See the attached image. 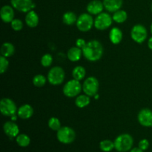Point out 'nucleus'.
Returning <instances> with one entry per match:
<instances>
[{
    "instance_id": "nucleus-33",
    "label": "nucleus",
    "mask_w": 152,
    "mask_h": 152,
    "mask_svg": "<svg viewBox=\"0 0 152 152\" xmlns=\"http://www.w3.org/2000/svg\"><path fill=\"white\" fill-rule=\"evenodd\" d=\"M138 147H139L140 149H142V151H145V150L148 149V148L149 147V142H148V140L146 139L141 140L139 142V144H138Z\"/></svg>"
},
{
    "instance_id": "nucleus-14",
    "label": "nucleus",
    "mask_w": 152,
    "mask_h": 152,
    "mask_svg": "<svg viewBox=\"0 0 152 152\" xmlns=\"http://www.w3.org/2000/svg\"><path fill=\"white\" fill-rule=\"evenodd\" d=\"M0 16L1 19L5 23H10L14 18V10L13 7L10 5L3 6L0 10Z\"/></svg>"
},
{
    "instance_id": "nucleus-30",
    "label": "nucleus",
    "mask_w": 152,
    "mask_h": 152,
    "mask_svg": "<svg viewBox=\"0 0 152 152\" xmlns=\"http://www.w3.org/2000/svg\"><path fill=\"white\" fill-rule=\"evenodd\" d=\"M52 62H53V56H52V55L49 54V53H46V54L43 55L41 59V65L43 67L48 68V67L51 65Z\"/></svg>"
},
{
    "instance_id": "nucleus-37",
    "label": "nucleus",
    "mask_w": 152,
    "mask_h": 152,
    "mask_svg": "<svg viewBox=\"0 0 152 152\" xmlns=\"http://www.w3.org/2000/svg\"><path fill=\"white\" fill-rule=\"evenodd\" d=\"M18 116V115H17ZM17 116H16V114H15V115H13L10 118H11V120L12 121H16V120H17Z\"/></svg>"
},
{
    "instance_id": "nucleus-40",
    "label": "nucleus",
    "mask_w": 152,
    "mask_h": 152,
    "mask_svg": "<svg viewBox=\"0 0 152 152\" xmlns=\"http://www.w3.org/2000/svg\"><path fill=\"white\" fill-rule=\"evenodd\" d=\"M151 11H152V5H151Z\"/></svg>"
},
{
    "instance_id": "nucleus-10",
    "label": "nucleus",
    "mask_w": 152,
    "mask_h": 152,
    "mask_svg": "<svg viewBox=\"0 0 152 152\" xmlns=\"http://www.w3.org/2000/svg\"><path fill=\"white\" fill-rule=\"evenodd\" d=\"M132 39L137 43H142L148 37V31L142 25H136L131 31Z\"/></svg>"
},
{
    "instance_id": "nucleus-24",
    "label": "nucleus",
    "mask_w": 152,
    "mask_h": 152,
    "mask_svg": "<svg viewBox=\"0 0 152 152\" xmlns=\"http://www.w3.org/2000/svg\"><path fill=\"white\" fill-rule=\"evenodd\" d=\"M113 20L117 23H123L126 21L128 18V14L125 10H118L116 12H114L113 14Z\"/></svg>"
},
{
    "instance_id": "nucleus-18",
    "label": "nucleus",
    "mask_w": 152,
    "mask_h": 152,
    "mask_svg": "<svg viewBox=\"0 0 152 152\" xmlns=\"http://www.w3.org/2000/svg\"><path fill=\"white\" fill-rule=\"evenodd\" d=\"M39 22V16L34 10H31L27 13L25 16V23L28 27L31 28H36L38 25Z\"/></svg>"
},
{
    "instance_id": "nucleus-36",
    "label": "nucleus",
    "mask_w": 152,
    "mask_h": 152,
    "mask_svg": "<svg viewBox=\"0 0 152 152\" xmlns=\"http://www.w3.org/2000/svg\"><path fill=\"white\" fill-rule=\"evenodd\" d=\"M148 48H149V49H151V50H152V37H150L149 39H148Z\"/></svg>"
},
{
    "instance_id": "nucleus-1",
    "label": "nucleus",
    "mask_w": 152,
    "mask_h": 152,
    "mask_svg": "<svg viewBox=\"0 0 152 152\" xmlns=\"http://www.w3.org/2000/svg\"><path fill=\"white\" fill-rule=\"evenodd\" d=\"M82 50L84 57L90 62L98 61L103 54V47L97 40L89 41Z\"/></svg>"
},
{
    "instance_id": "nucleus-13",
    "label": "nucleus",
    "mask_w": 152,
    "mask_h": 152,
    "mask_svg": "<svg viewBox=\"0 0 152 152\" xmlns=\"http://www.w3.org/2000/svg\"><path fill=\"white\" fill-rule=\"evenodd\" d=\"M3 130H4V134L10 139L16 137L19 133V126L16 123H14V121H12V120L4 123L3 126Z\"/></svg>"
},
{
    "instance_id": "nucleus-8",
    "label": "nucleus",
    "mask_w": 152,
    "mask_h": 152,
    "mask_svg": "<svg viewBox=\"0 0 152 152\" xmlns=\"http://www.w3.org/2000/svg\"><path fill=\"white\" fill-rule=\"evenodd\" d=\"M99 81L94 77H89L83 85V91L85 94L89 96H94L99 91Z\"/></svg>"
},
{
    "instance_id": "nucleus-23",
    "label": "nucleus",
    "mask_w": 152,
    "mask_h": 152,
    "mask_svg": "<svg viewBox=\"0 0 152 152\" xmlns=\"http://www.w3.org/2000/svg\"><path fill=\"white\" fill-rule=\"evenodd\" d=\"M77 16L74 12L68 11L66 12L63 14L62 16V21H63L64 24L67 25H74V23H77Z\"/></svg>"
},
{
    "instance_id": "nucleus-38",
    "label": "nucleus",
    "mask_w": 152,
    "mask_h": 152,
    "mask_svg": "<svg viewBox=\"0 0 152 152\" xmlns=\"http://www.w3.org/2000/svg\"><path fill=\"white\" fill-rule=\"evenodd\" d=\"M94 98H95V99H97L98 98H99V94H96L94 96Z\"/></svg>"
},
{
    "instance_id": "nucleus-32",
    "label": "nucleus",
    "mask_w": 152,
    "mask_h": 152,
    "mask_svg": "<svg viewBox=\"0 0 152 152\" xmlns=\"http://www.w3.org/2000/svg\"><path fill=\"white\" fill-rule=\"evenodd\" d=\"M9 66V62L7 59V58L4 56H0V73L4 74L7 70V68Z\"/></svg>"
},
{
    "instance_id": "nucleus-35",
    "label": "nucleus",
    "mask_w": 152,
    "mask_h": 152,
    "mask_svg": "<svg viewBox=\"0 0 152 152\" xmlns=\"http://www.w3.org/2000/svg\"><path fill=\"white\" fill-rule=\"evenodd\" d=\"M130 152H144V151H142V149H140V148L138 147V148H132V149H131Z\"/></svg>"
},
{
    "instance_id": "nucleus-28",
    "label": "nucleus",
    "mask_w": 152,
    "mask_h": 152,
    "mask_svg": "<svg viewBox=\"0 0 152 152\" xmlns=\"http://www.w3.org/2000/svg\"><path fill=\"white\" fill-rule=\"evenodd\" d=\"M47 78L42 74H37L33 79V84L37 88H42L45 85Z\"/></svg>"
},
{
    "instance_id": "nucleus-2",
    "label": "nucleus",
    "mask_w": 152,
    "mask_h": 152,
    "mask_svg": "<svg viewBox=\"0 0 152 152\" xmlns=\"http://www.w3.org/2000/svg\"><path fill=\"white\" fill-rule=\"evenodd\" d=\"M114 148L118 152H127L132 148L134 144L133 137L129 134H123L114 140Z\"/></svg>"
},
{
    "instance_id": "nucleus-39",
    "label": "nucleus",
    "mask_w": 152,
    "mask_h": 152,
    "mask_svg": "<svg viewBox=\"0 0 152 152\" xmlns=\"http://www.w3.org/2000/svg\"><path fill=\"white\" fill-rule=\"evenodd\" d=\"M151 34H152V23L151 25Z\"/></svg>"
},
{
    "instance_id": "nucleus-27",
    "label": "nucleus",
    "mask_w": 152,
    "mask_h": 152,
    "mask_svg": "<svg viewBox=\"0 0 152 152\" xmlns=\"http://www.w3.org/2000/svg\"><path fill=\"white\" fill-rule=\"evenodd\" d=\"M99 148L104 152H110L114 148V142L110 140H104L99 143Z\"/></svg>"
},
{
    "instance_id": "nucleus-16",
    "label": "nucleus",
    "mask_w": 152,
    "mask_h": 152,
    "mask_svg": "<svg viewBox=\"0 0 152 152\" xmlns=\"http://www.w3.org/2000/svg\"><path fill=\"white\" fill-rule=\"evenodd\" d=\"M34 114V108L29 104H24L21 105L17 111V115L22 120H28Z\"/></svg>"
},
{
    "instance_id": "nucleus-26",
    "label": "nucleus",
    "mask_w": 152,
    "mask_h": 152,
    "mask_svg": "<svg viewBox=\"0 0 152 152\" xmlns=\"http://www.w3.org/2000/svg\"><path fill=\"white\" fill-rule=\"evenodd\" d=\"M16 143L20 147H27L31 143V139L25 134H20L16 137Z\"/></svg>"
},
{
    "instance_id": "nucleus-34",
    "label": "nucleus",
    "mask_w": 152,
    "mask_h": 152,
    "mask_svg": "<svg viewBox=\"0 0 152 152\" xmlns=\"http://www.w3.org/2000/svg\"><path fill=\"white\" fill-rule=\"evenodd\" d=\"M86 42L85 41L84 39H82V38H80V39H77V41H76V46L78 48H80L83 49V48L86 46Z\"/></svg>"
},
{
    "instance_id": "nucleus-6",
    "label": "nucleus",
    "mask_w": 152,
    "mask_h": 152,
    "mask_svg": "<svg viewBox=\"0 0 152 152\" xmlns=\"http://www.w3.org/2000/svg\"><path fill=\"white\" fill-rule=\"evenodd\" d=\"M17 106L10 98H3L0 102V111L4 117H11L17 114Z\"/></svg>"
},
{
    "instance_id": "nucleus-9",
    "label": "nucleus",
    "mask_w": 152,
    "mask_h": 152,
    "mask_svg": "<svg viewBox=\"0 0 152 152\" xmlns=\"http://www.w3.org/2000/svg\"><path fill=\"white\" fill-rule=\"evenodd\" d=\"M113 18L109 13L102 12L94 19V27L99 31H104L109 28L113 22Z\"/></svg>"
},
{
    "instance_id": "nucleus-29",
    "label": "nucleus",
    "mask_w": 152,
    "mask_h": 152,
    "mask_svg": "<svg viewBox=\"0 0 152 152\" xmlns=\"http://www.w3.org/2000/svg\"><path fill=\"white\" fill-rule=\"evenodd\" d=\"M48 125V127L50 128L51 130L56 131V132H57V131L59 130V129H60L61 128L60 120L58 118H56V117H50V118L49 119Z\"/></svg>"
},
{
    "instance_id": "nucleus-31",
    "label": "nucleus",
    "mask_w": 152,
    "mask_h": 152,
    "mask_svg": "<svg viewBox=\"0 0 152 152\" xmlns=\"http://www.w3.org/2000/svg\"><path fill=\"white\" fill-rule=\"evenodd\" d=\"M12 29L16 31H19L23 28V22L21 19H14L11 22H10Z\"/></svg>"
},
{
    "instance_id": "nucleus-15",
    "label": "nucleus",
    "mask_w": 152,
    "mask_h": 152,
    "mask_svg": "<svg viewBox=\"0 0 152 152\" xmlns=\"http://www.w3.org/2000/svg\"><path fill=\"white\" fill-rule=\"evenodd\" d=\"M104 7L103 2L99 0H93L87 5V11L91 15H99L102 12Z\"/></svg>"
},
{
    "instance_id": "nucleus-4",
    "label": "nucleus",
    "mask_w": 152,
    "mask_h": 152,
    "mask_svg": "<svg viewBox=\"0 0 152 152\" xmlns=\"http://www.w3.org/2000/svg\"><path fill=\"white\" fill-rule=\"evenodd\" d=\"M65 78V73L63 68L59 66L52 68L48 74V81L53 86L62 84Z\"/></svg>"
},
{
    "instance_id": "nucleus-25",
    "label": "nucleus",
    "mask_w": 152,
    "mask_h": 152,
    "mask_svg": "<svg viewBox=\"0 0 152 152\" xmlns=\"http://www.w3.org/2000/svg\"><path fill=\"white\" fill-rule=\"evenodd\" d=\"M86 69H85L84 67L80 66V65L75 67L72 71L73 78H74V80H79V81L83 80L84 77H86Z\"/></svg>"
},
{
    "instance_id": "nucleus-19",
    "label": "nucleus",
    "mask_w": 152,
    "mask_h": 152,
    "mask_svg": "<svg viewBox=\"0 0 152 152\" xmlns=\"http://www.w3.org/2000/svg\"><path fill=\"white\" fill-rule=\"evenodd\" d=\"M109 39L111 43L114 45H117L120 43L123 39V32L118 28H111L109 32Z\"/></svg>"
},
{
    "instance_id": "nucleus-12",
    "label": "nucleus",
    "mask_w": 152,
    "mask_h": 152,
    "mask_svg": "<svg viewBox=\"0 0 152 152\" xmlns=\"http://www.w3.org/2000/svg\"><path fill=\"white\" fill-rule=\"evenodd\" d=\"M137 120L144 127H152V111L149 108H143L138 114Z\"/></svg>"
},
{
    "instance_id": "nucleus-17",
    "label": "nucleus",
    "mask_w": 152,
    "mask_h": 152,
    "mask_svg": "<svg viewBox=\"0 0 152 152\" xmlns=\"http://www.w3.org/2000/svg\"><path fill=\"white\" fill-rule=\"evenodd\" d=\"M104 7L108 12L114 13L117 10H120L123 5V0H103Z\"/></svg>"
},
{
    "instance_id": "nucleus-21",
    "label": "nucleus",
    "mask_w": 152,
    "mask_h": 152,
    "mask_svg": "<svg viewBox=\"0 0 152 152\" xmlns=\"http://www.w3.org/2000/svg\"><path fill=\"white\" fill-rule=\"evenodd\" d=\"M15 48L12 43L4 42L3 43L1 47V56L7 58L11 56L14 53Z\"/></svg>"
},
{
    "instance_id": "nucleus-5",
    "label": "nucleus",
    "mask_w": 152,
    "mask_h": 152,
    "mask_svg": "<svg viewBox=\"0 0 152 152\" xmlns=\"http://www.w3.org/2000/svg\"><path fill=\"white\" fill-rule=\"evenodd\" d=\"M56 137L61 143L70 144L75 140L76 132L71 127L64 126L57 131Z\"/></svg>"
},
{
    "instance_id": "nucleus-20",
    "label": "nucleus",
    "mask_w": 152,
    "mask_h": 152,
    "mask_svg": "<svg viewBox=\"0 0 152 152\" xmlns=\"http://www.w3.org/2000/svg\"><path fill=\"white\" fill-rule=\"evenodd\" d=\"M83 55V50L78 47H72L68 50L67 53L68 59L71 62H77L80 59Z\"/></svg>"
},
{
    "instance_id": "nucleus-7",
    "label": "nucleus",
    "mask_w": 152,
    "mask_h": 152,
    "mask_svg": "<svg viewBox=\"0 0 152 152\" xmlns=\"http://www.w3.org/2000/svg\"><path fill=\"white\" fill-rule=\"evenodd\" d=\"M76 25L80 31L87 32L91 29L92 27L94 26V19L90 13H85L79 16Z\"/></svg>"
},
{
    "instance_id": "nucleus-22",
    "label": "nucleus",
    "mask_w": 152,
    "mask_h": 152,
    "mask_svg": "<svg viewBox=\"0 0 152 152\" xmlns=\"http://www.w3.org/2000/svg\"><path fill=\"white\" fill-rule=\"evenodd\" d=\"M90 96L86 94L78 95L75 99V105L80 108L87 107L90 104Z\"/></svg>"
},
{
    "instance_id": "nucleus-11",
    "label": "nucleus",
    "mask_w": 152,
    "mask_h": 152,
    "mask_svg": "<svg viewBox=\"0 0 152 152\" xmlns=\"http://www.w3.org/2000/svg\"><path fill=\"white\" fill-rule=\"evenodd\" d=\"M12 7L22 13H28L35 7L33 0H10Z\"/></svg>"
},
{
    "instance_id": "nucleus-3",
    "label": "nucleus",
    "mask_w": 152,
    "mask_h": 152,
    "mask_svg": "<svg viewBox=\"0 0 152 152\" xmlns=\"http://www.w3.org/2000/svg\"><path fill=\"white\" fill-rule=\"evenodd\" d=\"M82 90H83V85L80 83L79 80L74 79L65 83L62 91H63L64 95L67 97L72 98L80 95Z\"/></svg>"
}]
</instances>
